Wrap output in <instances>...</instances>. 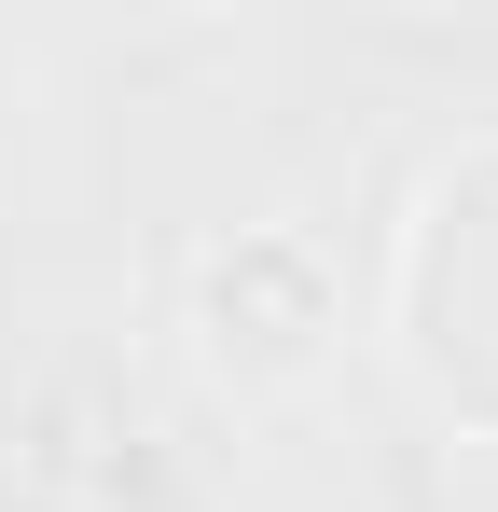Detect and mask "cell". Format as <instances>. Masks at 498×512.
I'll return each instance as SVG.
<instances>
[{"label":"cell","mask_w":498,"mask_h":512,"mask_svg":"<svg viewBox=\"0 0 498 512\" xmlns=\"http://www.w3.org/2000/svg\"><path fill=\"white\" fill-rule=\"evenodd\" d=\"M346 333V291L332 263L291 236V222H236L222 250H194V360L236 388V402H277L305 388Z\"/></svg>","instance_id":"obj_2"},{"label":"cell","mask_w":498,"mask_h":512,"mask_svg":"<svg viewBox=\"0 0 498 512\" xmlns=\"http://www.w3.org/2000/svg\"><path fill=\"white\" fill-rule=\"evenodd\" d=\"M388 346L457 429H498V125L402 194L388 236Z\"/></svg>","instance_id":"obj_1"}]
</instances>
